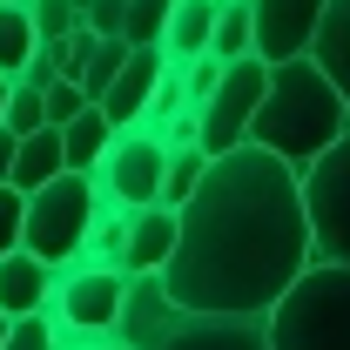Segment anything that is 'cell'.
<instances>
[{"label":"cell","instance_id":"obj_1","mask_svg":"<svg viewBox=\"0 0 350 350\" xmlns=\"http://www.w3.org/2000/svg\"><path fill=\"white\" fill-rule=\"evenodd\" d=\"M310 262V222L297 169L256 142L209 155L189 202H175V250L162 262V297L175 310L262 317Z\"/></svg>","mask_w":350,"mask_h":350},{"label":"cell","instance_id":"obj_2","mask_svg":"<svg viewBox=\"0 0 350 350\" xmlns=\"http://www.w3.org/2000/svg\"><path fill=\"white\" fill-rule=\"evenodd\" d=\"M344 129H350L344 94L323 81V68H317L310 54L269 61L262 94H256V108H250V142H256L262 155H276V162H290V169H310Z\"/></svg>","mask_w":350,"mask_h":350},{"label":"cell","instance_id":"obj_3","mask_svg":"<svg viewBox=\"0 0 350 350\" xmlns=\"http://www.w3.org/2000/svg\"><path fill=\"white\" fill-rule=\"evenodd\" d=\"M269 350H350V262H304L262 310Z\"/></svg>","mask_w":350,"mask_h":350},{"label":"cell","instance_id":"obj_4","mask_svg":"<svg viewBox=\"0 0 350 350\" xmlns=\"http://www.w3.org/2000/svg\"><path fill=\"white\" fill-rule=\"evenodd\" d=\"M94 216H101L94 175L61 169L54 182L27 189V209H21V250H27V256H41L47 269H68V262H81Z\"/></svg>","mask_w":350,"mask_h":350},{"label":"cell","instance_id":"obj_5","mask_svg":"<svg viewBox=\"0 0 350 350\" xmlns=\"http://www.w3.org/2000/svg\"><path fill=\"white\" fill-rule=\"evenodd\" d=\"M304 189V222H310V262H350V129L297 169Z\"/></svg>","mask_w":350,"mask_h":350},{"label":"cell","instance_id":"obj_6","mask_svg":"<svg viewBox=\"0 0 350 350\" xmlns=\"http://www.w3.org/2000/svg\"><path fill=\"white\" fill-rule=\"evenodd\" d=\"M122 290H129V276H122V269H101V262H68V269H54L47 317L61 323V337L101 344V337H115V323H122Z\"/></svg>","mask_w":350,"mask_h":350},{"label":"cell","instance_id":"obj_7","mask_svg":"<svg viewBox=\"0 0 350 350\" xmlns=\"http://www.w3.org/2000/svg\"><path fill=\"white\" fill-rule=\"evenodd\" d=\"M162 162H169L162 135H148L142 122L115 129L108 148H101V162H94V196H101V209H142V202H155V196H162Z\"/></svg>","mask_w":350,"mask_h":350},{"label":"cell","instance_id":"obj_8","mask_svg":"<svg viewBox=\"0 0 350 350\" xmlns=\"http://www.w3.org/2000/svg\"><path fill=\"white\" fill-rule=\"evenodd\" d=\"M262 75H269V61H256V54L222 61L216 88H209V94H202V108L189 115V122H196V148H202V155H229V148H243V142H250V108H256V94H262Z\"/></svg>","mask_w":350,"mask_h":350},{"label":"cell","instance_id":"obj_9","mask_svg":"<svg viewBox=\"0 0 350 350\" xmlns=\"http://www.w3.org/2000/svg\"><path fill=\"white\" fill-rule=\"evenodd\" d=\"M122 350H269L262 317H216V310H155V323Z\"/></svg>","mask_w":350,"mask_h":350},{"label":"cell","instance_id":"obj_10","mask_svg":"<svg viewBox=\"0 0 350 350\" xmlns=\"http://www.w3.org/2000/svg\"><path fill=\"white\" fill-rule=\"evenodd\" d=\"M323 21V0H250V47L256 61H297Z\"/></svg>","mask_w":350,"mask_h":350},{"label":"cell","instance_id":"obj_11","mask_svg":"<svg viewBox=\"0 0 350 350\" xmlns=\"http://www.w3.org/2000/svg\"><path fill=\"white\" fill-rule=\"evenodd\" d=\"M162 68H169V54H162V47H129V54H122V68H115V81L101 88V101H94V108H101L115 129L142 122V115H148V101H155Z\"/></svg>","mask_w":350,"mask_h":350},{"label":"cell","instance_id":"obj_12","mask_svg":"<svg viewBox=\"0 0 350 350\" xmlns=\"http://www.w3.org/2000/svg\"><path fill=\"white\" fill-rule=\"evenodd\" d=\"M175 250V209L169 202H142L129 209V236H122V276H162V262Z\"/></svg>","mask_w":350,"mask_h":350},{"label":"cell","instance_id":"obj_13","mask_svg":"<svg viewBox=\"0 0 350 350\" xmlns=\"http://www.w3.org/2000/svg\"><path fill=\"white\" fill-rule=\"evenodd\" d=\"M54 297V269L27 250H7L0 256V317H27V310H47Z\"/></svg>","mask_w":350,"mask_h":350},{"label":"cell","instance_id":"obj_14","mask_svg":"<svg viewBox=\"0 0 350 350\" xmlns=\"http://www.w3.org/2000/svg\"><path fill=\"white\" fill-rule=\"evenodd\" d=\"M310 61L323 68V81L337 88L350 108V0H323V21L310 34Z\"/></svg>","mask_w":350,"mask_h":350},{"label":"cell","instance_id":"obj_15","mask_svg":"<svg viewBox=\"0 0 350 350\" xmlns=\"http://www.w3.org/2000/svg\"><path fill=\"white\" fill-rule=\"evenodd\" d=\"M68 169L61 162V129H34V135H14V162H7V189H41V182H54V175Z\"/></svg>","mask_w":350,"mask_h":350},{"label":"cell","instance_id":"obj_16","mask_svg":"<svg viewBox=\"0 0 350 350\" xmlns=\"http://www.w3.org/2000/svg\"><path fill=\"white\" fill-rule=\"evenodd\" d=\"M209 27H216V0H175L169 27H162V54H169V61L209 54Z\"/></svg>","mask_w":350,"mask_h":350},{"label":"cell","instance_id":"obj_17","mask_svg":"<svg viewBox=\"0 0 350 350\" xmlns=\"http://www.w3.org/2000/svg\"><path fill=\"white\" fill-rule=\"evenodd\" d=\"M108 135H115V122H108V115L88 101L81 115H68V122H61V162H68L75 175H94L101 148H108Z\"/></svg>","mask_w":350,"mask_h":350},{"label":"cell","instance_id":"obj_18","mask_svg":"<svg viewBox=\"0 0 350 350\" xmlns=\"http://www.w3.org/2000/svg\"><path fill=\"white\" fill-rule=\"evenodd\" d=\"M34 47H41V34H34V21H27V0H0V75L14 81V75L34 61Z\"/></svg>","mask_w":350,"mask_h":350},{"label":"cell","instance_id":"obj_19","mask_svg":"<svg viewBox=\"0 0 350 350\" xmlns=\"http://www.w3.org/2000/svg\"><path fill=\"white\" fill-rule=\"evenodd\" d=\"M209 54H216V61H243V54H256V47H250V0H216Z\"/></svg>","mask_w":350,"mask_h":350},{"label":"cell","instance_id":"obj_20","mask_svg":"<svg viewBox=\"0 0 350 350\" xmlns=\"http://www.w3.org/2000/svg\"><path fill=\"white\" fill-rule=\"evenodd\" d=\"M202 169H209V155H202V148H196V142H175L169 148V162H162V196H155V202H189V189H196V182H202Z\"/></svg>","mask_w":350,"mask_h":350},{"label":"cell","instance_id":"obj_21","mask_svg":"<svg viewBox=\"0 0 350 350\" xmlns=\"http://www.w3.org/2000/svg\"><path fill=\"white\" fill-rule=\"evenodd\" d=\"M169 7H175V0H122V41H129V47H162Z\"/></svg>","mask_w":350,"mask_h":350},{"label":"cell","instance_id":"obj_22","mask_svg":"<svg viewBox=\"0 0 350 350\" xmlns=\"http://www.w3.org/2000/svg\"><path fill=\"white\" fill-rule=\"evenodd\" d=\"M122 54H129V41L94 34V47H88V61H81V75H75V88H81L88 101H101V88L115 81V68H122Z\"/></svg>","mask_w":350,"mask_h":350},{"label":"cell","instance_id":"obj_23","mask_svg":"<svg viewBox=\"0 0 350 350\" xmlns=\"http://www.w3.org/2000/svg\"><path fill=\"white\" fill-rule=\"evenodd\" d=\"M0 350H61V323L47 310H27V317H7V337Z\"/></svg>","mask_w":350,"mask_h":350},{"label":"cell","instance_id":"obj_24","mask_svg":"<svg viewBox=\"0 0 350 350\" xmlns=\"http://www.w3.org/2000/svg\"><path fill=\"white\" fill-rule=\"evenodd\" d=\"M27 21H34L41 41H61V34L81 27V0H27Z\"/></svg>","mask_w":350,"mask_h":350},{"label":"cell","instance_id":"obj_25","mask_svg":"<svg viewBox=\"0 0 350 350\" xmlns=\"http://www.w3.org/2000/svg\"><path fill=\"white\" fill-rule=\"evenodd\" d=\"M47 115H41V88H27V81H14L7 88V108H0V129L7 135H34Z\"/></svg>","mask_w":350,"mask_h":350},{"label":"cell","instance_id":"obj_26","mask_svg":"<svg viewBox=\"0 0 350 350\" xmlns=\"http://www.w3.org/2000/svg\"><path fill=\"white\" fill-rule=\"evenodd\" d=\"M88 108V94L75 81H47L41 88V115H47V129H61V122H68V115H81Z\"/></svg>","mask_w":350,"mask_h":350},{"label":"cell","instance_id":"obj_27","mask_svg":"<svg viewBox=\"0 0 350 350\" xmlns=\"http://www.w3.org/2000/svg\"><path fill=\"white\" fill-rule=\"evenodd\" d=\"M21 209H27V196L0 182V256H7V250H21Z\"/></svg>","mask_w":350,"mask_h":350},{"label":"cell","instance_id":"obj_28","mask_svg":"<svg viewBox=\"0 0 350 350\" xmlns=\"http://www.w3.org/2000/svg\"><path fill=\"white\" fill-rule=\"evenodd\" d=\"M81 27H88V34H115V41H122V0H81Z\"/></svg>","mask_w":350,"mask_h":350},{"label":"cell","instance_id":"obj_29","mask_svg":"<svg viewBox=\"0 0 350 350\" xmlns=\"http://www.w3.org/2000/svg\"><path fill=\"white\" fill-rule=\"evenodd\" d=\"M7 162H14V135L0 129V182H7Z\"/></svg>","mask_w":350,"mask_h":350},{"label":"cell","instance_id":"obj_30","mask_svg":"<svg viewBox=\"0 0 350 350\" xmlns=\"http://www.w3.org/2000/svg\"><path fill=\"white\" fill-rule=\"evenodd\" d=\"M7 88H14V81H7V75H0V108H7Z\"/></svg>","mask_w":350,"mask_h":350},{"label":"cell","instance_id":"obj_31","mask_svg":"<svg viewBox=\"0 0 350 350\" xmlns=\"http://www.w3.org/2000/svg\"><path fill=\"white\" fill-rule=\"evenodd\" d=\"M94 350H122V344H115V337H101V344H94Z\"/></svg>","mask_w":350,"mask_h":350},{"label":"cell","instance_id":"obj_32","mask_svg":"<svg viewBox=\"0 0 350 350\" xmlns=\"http://www.w3.org/2000/svg\"><path fill=\"white\" fill-rule=\"evenodd\" d=\"M0 337H7V317H0Z\"/></svg>","mask_w":350,"mask_h":350}]
</instances>
